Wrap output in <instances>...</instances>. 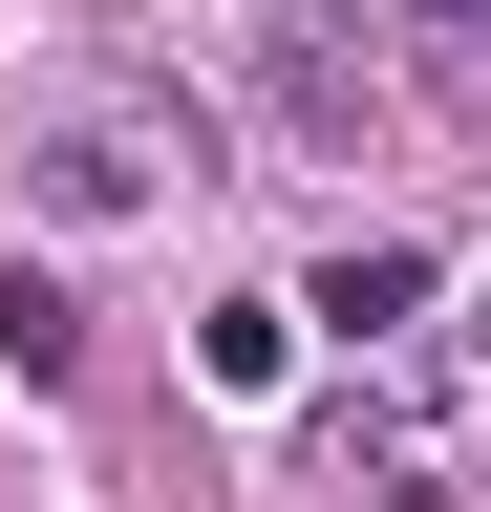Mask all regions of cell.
<instances>
[{
    "instance_id": "3957f363",
    "label": "cell",
    "mask_w": 491,
    "mask_h": 512,
    "mask_svg": "<svg viewBox=\"0 0 491 512\" xmlns=\"http://www.w3.org/2000/svg\"><path fill=\"white\" fill-rule=\"evenodd\" d=\"M342 448H363V470H385V491H427V470H449V448H470V384L385 342V363H363V406H342Z\"/></svg>"
},
{
    "instance_id": "5b68a950",
    "label": "cell",
    "mask_w": 491,
    "mask_h": 512,
    "mask_svg": "<svg viewBox=\"0 0 491 512\" xmlns=\"http://www.w3.org/2000/svg\"><path fill=\"white\" fill-rule=\"evenodd\" d=\"M65 363H86V299L43 256H0V384H65Z\"/></svg>"
},
{
    "instance_id": "6da1fadb",
    "label": "cell",
    "mask_w": 491,
    "mask_h": 512,
    "mask_svg": "<svg viewBox=\"0 0 491 512\" xmlns=\"http://www.w3.org/2000/svg\"><path fill=\"white\" fill-rule=\"evenodd\" d=\"M257 86H278V128H299V150H385V128L427 107L385 0H278V22H257Z\"/></svg>"
},
{
    "instance_id": "52a82bcc",
    "label": "cell",
    "mask_w": 491,
    "mask_h": 512,
    "mask_svg": "<svg viewBox=\"0 0 491 512\" xmlns=\"http://www.w3.org/2000/svg\"><path fill=\"white\" fill-rule=\"evenodd\" d=\"M470 299H491V278H470ZM470 342H491V320H470Z\"/></svg>"
},
{
    "instance_id": "8992f818",
    "label": "cell",
    "mask_w": 491,
    "mask_h": 512,
    "mask_svg": "<svg viewBox=\"0 0 491 512\" xmlns=\"http://www.w3.org/2000/svg\"><path fill=\"white\" fill-rule=\"evenodd\" d=\"M406 22V86L427 107H491V0H385Z\"/></svg>"
},
{
    "instance_id": "277c9868",
    "label": "cell",
    "mask_w": 491,
    "mask_h": 512,
    "mask_svg": "<svg viewBox=\"0 0 491 512\" xmlns=\"http://www.w3.org/2000/svg\"><path fill=\"white\" fill-rule=\"evenodd\" d=\"M299 320H321L342 363H385V342H427V256H406V235H342L321 278H299Z\"/></svg>"
},
{
    "instance_id": "7a4b0ae2",
    "label": "cell",
    "mask_w": 491,
    "mask_h": 512,
    "mask_svg": "<svg viewBox=\"0 0 491 512\" xmlns=\"http://www.w3.org/2000/svg\"><path fill=\"white\" fill-rule=\"evenodd\" d=\"M22 192H43V214H65V235H107V214H171V128H150V107H86L65 150L22 171Z\"/></svg>"
}]
</instances>
